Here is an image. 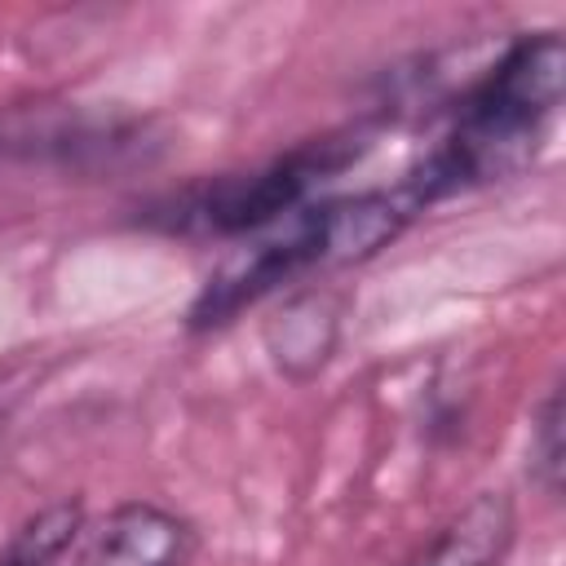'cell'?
Listing matches in <instances>:
<instances>
[{
  "mask_svg": "<svg viewBox=\"0 0 566 566\" xmlns=\"http://www.w3.org/2000/svg\"><path fill=\"white\" fill-rule=\"evenodd\" d=\"M531 478L557 495L562 486V394L548 389L539 411H535V424H531Z\"/></svg>",
  "mask_w": 566,
  "mask_h": 566,
  "instance_id": "ba28073f",
  "label": "cell"
},
{
  "mask_svg": "<svg viewBox=\"0 0 566 566\" xmlns=\"http://www.w3.org/2000/svg\"><path fill=\"white\" fill-rule=\"evenodd\" d=\"M358 137H323L310 142L256 172H234V177H217L212 186H199L190 195H181L168 212L172 230H203V234H256L274 221H283L287 212H296L301 203H310V195L336 177L349 159H358Z\"/></svg>",
  "mask_w": 566,
  "mask_h": 566,
  "instance_id": "7a4b0ae2",
  "label": "cell"
},
{
  "mask_svg": "<svg viewBox=\"0 0 566 566\" xmlns=\"http://www.w3.org/2000/svg\"><path fill=\"white\" fill-rule=\"evenodd\" d=\"M137 119H111L93 115L84 106H53V102H27L0 115V155L27 159V164H62V168H115L119 159H133L142 142Z\"/></svg>",
  "mask_w": 566,
  "mask_h": 566,
  "instance_id": "3957f363",
  "label": "cell"
},
{
  "mask_svg": "<svg viewBox=\"0 0 566 566\" xmlns=\"http://www.w3.org/2000/svg\"><path fill=\"white\" fill-rule=\"evenodd\" d=\"M84 531V504L80 500H57L31 513L4 544L0 566H53Z\"/></svg>",
  "mask_w": 566,
  "mask_h": 566,
  "instance_id": "52a82bcc",
  "label": "cell"
},
{
  "mask_svg": "<svg viewBox=\"0 0 566 566\" xmlns=\"http://www.w3.org/2000/svg\"><path fill=\"white\" fill-rule=\"evenodd\" d=\"M340 336V305L327 292L287 296L265 323V354L287 380H310L327 367Z\"/></svg>",
  "mask_w": 566,
  "mask_h": 566,
  "instance_id": "8992f818",
  "label": "cell"
},
{
  "mask_svg": "<svg viewBox=\"0 0 566 566\" xmlns=\"http://www.w3.org/2000/svg\"><path fill=\"white\" fill-rule=\"evenodd\" d=\"M517 539V509L504 491H478L411 566H500Z\"/></svg>",
  "mask_w": 566,
  "mask_h": 566,
  "instance_id": "5b68a950",
  "label": "cell"
},
{
  "mask_svg": "<svg viewBox=\"0 0 566 566\" xmlns=\"http://www.w3.org/2000/svg\"><path fill=\"white\" fill-rule=\"evenodd\" d=\"M566 93V44L557 31L517 35L455 106L442 146L398 181L416 208H429L464 186L522 172Z\"/></svg>",
  "mask_w": 566,
  "mask_h": 566,
  "instance_id": "6da1fadb",
  "label": "cell"
},
{
  "mask_svg": "<svg viewBox=\"0 0 566 566\" xmlns=\"http://www.w3.org/2000/svg\"><path fill=\"white\" fill-rule=\"evenodd\" d=\"M199 548L195 526L150 500L115 504L88 535V566H190Z\"/></svg>",
  "mask_w": 566,
  "mask_h": 566,
  "instance_id": "277c9868",
  "label": "cell"
}]
</instances>
